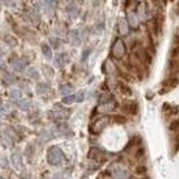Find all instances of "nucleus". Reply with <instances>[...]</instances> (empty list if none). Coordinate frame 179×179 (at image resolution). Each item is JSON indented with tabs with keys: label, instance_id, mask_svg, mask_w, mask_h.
<instances>
[{
	"label": "nucleus",
	"instance_id": "nucleus-20",
	"mask_svg": "<svg viewBox=\"0 0 179 179\" xmlns=\"http://www.w3.org/2000/svg\"><path fill=\"white\" fill-rule=\"evenodd\" d=\"M155 26H156L157 33L160 34L161 30H162V26H164V16L162 15H158L155 20Z\"/></svg>",
	"mask_w": 179,
	"mask_h": 179
},
{
	"label": "nucleus",
	"instance_id": "nucleus-16",
	"mask_svg": "<svg viewBox=\"0 0 179 179\" xmlns=\"http://www.w3.org/2000/svg\"><path fill=\"white\" fill-rule=\"evenodd\" d=\"M66 63V54L62 53V54H57L55 58H54V64L56 67H63Z\"/></svg>",
	"mask_w": 179,
	"mask_h": 179
},
{
	"label": "nucleus",
	"instance_id": "nucleus-35",
	"mask_svg": "<svg viewBox=\"0 0 179 179\" xmlns=\"http://www.w3.org/2000/svg\"><path fill=\"white\" fill-rule=\"evenodd\" d=\"M5 41H6V43H7V45H9V46H15L16 44H17L16 39L14 38V37H11V36H7Z\"/></svg>",
	"mask_w": 179,
	"mask_h": 179
},
{
	"label": "nucleus",
	"instance_id": "nucleus-13",
	"mask_svg": "<svg viewBox=\"0 0 179 179\" xmlns=\"http://www.w3.org/2000/svg\"><path fill=\"white\" fill-rule=\"evenodd\" d=\"M103 71L106 74H114V73H117V67L111 59H106L104 62V65H103Z\"/></svg>",
	"mask_w": 179,
	"mask_h": 179
},
{
	"label": "nucleus",
	"instance_id": "nucleus-12",
	"mask_svg": "<svg viewBox=\"0 0 179 179\" xmlns=\"http://www.w3.org/2000/svg\"><path fill=\"white\" fill-rule=\"evenodd\" d=\"M137 15L139 20L146 21L147 19V5L144 3H140L137 7Z\"/></svg>",
	"mask_w": 179,
	"mask_h": 179
},
{
	"label": "nucleus",
	"instance_id": "nucleus-30",
	"mask_svg": "<svg viewBox=\"0 0 179 179\" xmlns=\"http://www.w3.org/2000/svg\"><path fill=\"white\" fill-rule=\"evenodd\" d=\"M44 5L49 9H54L57 6V0H43Z\"/></svg>",
	"mask_w": 179,
	"mask_h": 179
},
{
	"label": "nucleus",
	"instance_id": "nucleus-41",
	"mask_svg": "<svg viewBox=\"0 0 179 179\" xmlns=\"http://www.w3.org/2000/svg\"><path fill=\"white\" fill-rule=\"evenodd\" d=\"M101 1H102V0H92V3H93V6L97 7V6H100L101 3H102Z\"/></svg>",
	"mask_w": 179,
	"mask_h": 179
},
{
	"label": "nucleus",
	"instance_id": "nucleus-15",
	"mask_svg": "<svg viewBox=\"0 0 179 179\" xmlns=\"http://www.w3.org/2000/svg\"><path fill=\"white\" fill-rule=\"evenodd\" d=\"M89 158L90 159H100V158H104V154L103 151H101V149L99 148H91L89 151Z\"/></svg>",
	"mask_w": 179,
	"mask_h": 179
},
{
	"label": "nucleus",
	"instance_id": "nucleus-18",
	"mask_svg": "<svg viewBox=\"0 0 179 179\" xmlns=\"http://www.w3.org/2000/svg\"><path fill=\"white\" fill-rule=\"evenodd\" d=\"M9 96H10L11 100L18 102L19 100H21V99H23V93H21L20 90L13 89V90H10V92H9Z\"/></svg>",
	"mask_w": 179,
	"mask_h": 179
},
{
	"label": "nucleus",
	"instance_id": "nucleus-5",
	"mask_svg": "<svg viewBox=\"0 0 179 179\" xmlns=\"http://www.w3.org/2000/svg\"><path fill=\"white\" fill-rule=\"evenodd\" d=\"M9 62H10L14 71L18 72V73L23 72L27 67V65H28V59L25 58V57H16L14 59H10Z\"/></svg>",
	"mask_w": 179,
	"mask_h": 179
},
{
	"label": "nucleus",
	"instance_id": "nucleus-31",
	"mask_svg": "<svg viewBox=\"0 0 179 179\" xmlns=\"http://www.w3.org/2000/svg\"><path fill=\"white\" fill-rule=\"evenodd\" d=\"M49 43H51L52 47H54L55 49L59 48V46H61V41L58 38H55V37H51L49 38Z\"/></svg>",
	"mask_w": 179,
	"mask_h": 179
},
{
	"label": "nucleus",
	"instance_id": "nucleus-1",
	"mask_svg": "<svg viewBox=\"0 0 179 179\" xmlns=\"http://www.w3.org/2000/svg\"><path fill=\"white\" fill-rule=\"evenodd\" d=\"M64 159V154L58 147H52L47 152V161L52 166H58Z\"/></svg>",
	"mask_w": 179,
	"mask_h": 179
},
{
	"label": "nucleus",
	"instance_id": "nucleus-33",
	"mask_svg": "<svg viewBox=\"0 0 179 179\" xmlns=\"http://www.w3.org/2000/svg\"><path fill=\"white\" fill-rule=\"evenodd\" d=\"M84 99H85V91L81 90V91H79V92L75 95V101H76V102H79V103H81V102H83V101H84Z\"/></svg>",
	"mask_w": 179,
	"mask_h": 179
},
{
	"label": "nucleus",
	"instance_id": "nucleus-44",
	"mask_svg": "<svg viewBox=\"0 0 179 179\" xmlns=\"http://www.w3.org/2000/svg\"><path fill=\"white\" fill-rule=\"evenodd\" d=\"M0 179H3V177H1V176H0Z\"/></svg>",
	"mask_w": 179,
	"mask_h": 179
},
{
	"label": "nucleus",
	"instance_id": "nucleus-36",
	"mask_svg": "<svg viewBox=\"0 0 179 179\" xmlns=\"http://www.w3.org/2000/svg\"><path fill=\"white\" fill-rule=\"evenodd\" d=\"M5 77H6V79H7L8 82H9V84H11V83H14L16 81V77L14 76L11 73H6L5 74Z\"/></svg>",
	"mask_w": 179,
	"mask_h": 179
},
{
	"label": "nucleus",
	"instance_id": "nucleus-29",
	"mask_svg": "<svg viewBox=\"0 0 179 179\" xmlns=\"http://www.w3.org/2000/svg\"><path fill=\"white\" fill-rule=\"evenodd\" d=\"M75 101V95L74 94H69L66 95L62 99V103H64V104H72V103Z\"/></svg>",
	"mask_w": 179,
	"mask_h": 179
},
{
	"label": "nucleus",
	"instance_id": "nucleus-8",
	"mask_svg": "<svg viewBox=\"0 0 179 179\" xmlns=\"http://www.w3.org/2000/svg\"><path fill=\"white\" fill-rule=\"evenodd\" d=\"M68 41L73 46H79L82 43V38L79 35V31L77 29H73L68 33Z\"/></svg>",
	"mask_w": 179,
	"mask_h": 179
},
{
	"label": "nucleus",
	"instance_id": "nucleus-26",
	"mask_svg": "<svg viewBox=\"0 0 179 179\" xmlns=\"http://www.w3.org/2000/svg\"><path fill=\"white\" fill-rule=\"evenodd\" d=\"M27 76L31 77L33 79H39V73L37 72V69L34 68V67H30V68L27 69Z\"/></svg>",
	"mask_w": 179,
	"mask_h": 179
},
{
	"label": "nucleus",
	"instance_id": "nucleus-32",
	"mask_svg": "<svg viewBox=\"0 0 179 179\" xmlns=\"http://www.w3.org/2000/svg\"><path fill=\"white\" fill-rule=\"evenodd\" d=\"M147 170H148V168H147L146 166H143V165H140V166H138L136 168V172H137V175H139V176L146 175Z\"/></svg>",
	"mask_w": 179,
	"mask_h": 179
},
{
	"label": "nucleus",
	"instance_id": "nucleus-34",
	"mask_svg": "<svg viewBox=\"0 0 179 179\" xmlns=\"http://www.w3.org/2000/svg\"><path fill=\"white\" fill-rule=\"evenodd\" d=\"M169 130L170 131H179V120L172 121V122L169 124Z\"/></svg>",
	"mask_w": 179,
	"mask_h": 179
},
{
	"label": "nucleus",
	"instance_id": "nucleus-23",
	"mask_svg": "<svg viewBox=\"0 0 179 179\" xmlns=\"http://www.w3.org/2000/svg\"><path fill=\"white\" fill-rule=\"evenodd\" d=\"M118 86H119V90H120V92L122 93V94H124V95H131V94H132V91H131V89L127 84H124V83L119 82Z\"/></svg>",
	"mask_w": 179,
	"mask_h": 179
},
{
	"label": "nucleus",
	"instance_id": "nucleus-43",
	"mask_svg": "<svg viewBox=\"0 0 179 179\" xmlns=\"http://www.w3.org/2000/svg\"><path fill=\"white\" fill-rule=\"evenodd\" d=\"M176 141H177V142H179V134L176 137Z\"/></svg>",
	"mask_w": 179,
	"mask_h": 179
},
{
	"label": "nucleus",
	"instance_id": "nucleus-7",
	"mask_svg": "<svg viewBox=\"0 0 179 179\" xmlns=\"http://www.w3.org/2000/svg\"><path fill=\"white\" fill-rule=\"evenodd\" d=\"M123 112L128 113V114L134 115L138 113V103L136 101H128V102H124L122 106Z\"/></svg>",
	"mask_w": 179,
	"mask_h": 179
},
{
	"label": "nucleus",
	"instance_id": "nucleus-39",
	"mask_svg": "<svg viewBox=\"0 0 179 179\" xmlns=\"http://www.w3.org/2000/svg\"><path fill=\"white\" fill-rule=\"evenodd\" d=\"M3 56H5V52H3V47L0 46V66L3 65Z\"/></svg>",
	"mask_w": 179,
	"mask_h": 179
},
{
	"label": "nucleus",
	"instance_id": "nucleus-22",
	"mask_svg": "<svg viewBox=\"0 0 179 179\" xmlns=\"http://www.w3.org/2000/svg\"><path fill=\"white\" fill-rule=\"evenodd\" d=\"M115 109V102L111 101L109 103H105V104H102L100 106V111L102 112H110V111H113Z\"/></svg>",
	"mask_w": 179,
	"mask_h": 179
},
{
	"label": "nucleus",
	"instance_id": "nucleus-25",
	"mask_svg": "<svg viewBox=\"0 0 179 179\" xmlns=\"http://www.w3.org/2000/svg\"><path fill=\"white\" fill-rule=\"evenodd\" d=\"M112 95L111 94H107V93H104V94H101L100 97H99V103H100V105L102 104H105V103H109L112 101Z\"/></svg>",
	"mask_w": 179,
	"mask_h": 179
},
{
	"label": "nucleus",
	"instance_id": "nucleus-38",
	"mask_svg": "<svg viewBox=\"0 0 179 179\" xmlns=\"http://www.w3.org/2000/svg\"><path fill=\"white\" fill-rule=\"evenodd\" d=\"M143 155H144V150H143L142 148H139L138 150H137L136 158H137V159H141V158L143 157Z\"/></svg>",
	"mask_w": 179,
	"mask_h": 179
},
{
	"label": "nucleus",
	"instance_id": "nucleus-28",
	"mask_svg": "<svg viewBox=\"0 0 179 179\" xmlns=\"http://www.w3.org/2000/svg\"><path fill=\"white\" fill-rule=\"evenodd\" d=\"M127 118L125 117H123V115H114L113 117V122L114 123H118V124H124V123H127Z\"/></svg>",
	"mask_w": 179,
	"mask_h": 179
},
{
	"label": "nucleus",
	"instance_id": "nucleus-27",
	"mask_svg": "<svg viewBox=\"0 0 179 179\" xmlns=\"http://www.w3.org/2000/svg\"><path fill=\"white\" fill-rule=\"evenodd\" d=\"M91 54H92V48H91V47H86V48H84L82 52V58H81V61L86 62Z\"/></svg>",
	"mask_w": 179,
	"mask_h": 179
},
{
	"label": "nucleus",
	"instance_id": "nucleus-10",
	"mask_svg": "<svg viewBox=\"0 0 179 179\" xmlns=\"http://www.w3.org/2000/svg\"><path fill=\"white\" fill-rule=\"evenodd\" d=\"M26 15H27L28 20L30 21L33 25H38L39 24L41 17H39L38 11L36 10V9H28V10L26 11Z\"/></svg>",
	"mask_w": 179,
	"mask_h": 179
},
{
	"label": "nucleus",
	"instance_id": "nucleus-9",
	"mask_svg": "<svg viewBox=\"0 0 179 179\" xmlns=\"http://www.w3.org/2000/svg\"><path fill=\"white\" fill-rule=\"evenodd\" d=\"M127 20L128 24L132 29H137L139 27V18L138 15L133 11H128L127 13Z\"/></svg>",
	"mask_w": 179,
	"mask_h": 179
},
{
	"label": "nucleus",
	"instance_id": "nucleus-42",
	"mask_svg": "<svg viewBox=\"0 0 179 179\" xmlns=\"http://www.w3.org/2000/svg\"><path fill=\"white\" fill-rule=\"evenodd\" d=\"M3 102H1V100H0V113H3Z\"/></svg>",
	"mask_w": 179,
	"mask_h": 179
},
{
	"label": "nucleus",
	"instance_id": "nucleus-3",
	"mask_svg": "<svg viewBox=\"0 0 179 179\" xmlns=\"http://www.w3.org/2000/svg\"><path fill=\"white\" fill-rule=\"evenodd\" d=\"M125 54V44L122 39H117L112 46V55L115 58H122Z\"/></svg>",
	"mask_w": 179,
	"mask_h": 179
},
{
	"label": "nucleus",
	"instance_id": "nucleus-21",
	"mask_svg": "<svg viewBox=\"0 0 179 179\" xmlns=\"http://www.w3.org/2000/svg\"><path fill=\"white\" fill-rule=\"evenodd\" d=\"M49 91V85L46 83H38L37 86H36V92L38 94H45L46 92Z\"/></svg>",
	"mask_w": 179,
	"mask_h": 179
},
{
	"label": "nucleus",
	"instance_id": "nucleus-11",
	"mask_svg": "<svg viewBox=\"0 0 179 179\" xmlns=\"http://www.w3.org/2000/svg\"><path fill=\"white\" fill-rule=\"evenodd\" d=\"M11 164L15 167V169L17 170H20L23 168V158H21V155L19 152H14L11 155Z\"/></svg>",
	"mask_w": 179,
	"mask_h": 179
},
{
	"label": "nucleus",
	"instance_id": "nucleus-6",
	"mask_svg": "<svg viewBox=\"0 0 179 179\" xmlns=\"http://www.w3.org/2000/svg\"><path fill=\"white\" fill-rule=\"evenodd\" d=\"M111 174L114 179H129V172L125 168L121 166L113 167L111 169Z\"/></svg>",
	"mask_w": 179,
	"mask_h": 179
},
{
	"label": "nucleus",
	"instance_id": "nucleus-2",
	"mask_svg": "<svg viewBox=\"0 0 179 179\" xmlns=\"http://www.w3.org/2000/svg\"><path fill=\"white\" fill-rule=\"evenodd\" d=\"M109 123H110V117H107V115H102L100 118H97L96 120L91 124V127H90L91 133L97 134V133L102 132L107 125H109Z\"/></svg>",
	"mask_w": 179,
	"mask_h": 179
},
{
	"label": "nucleus",
	"instance_id": "nucleus-19",
	"mask_svg": "<svg viewBox=\"0 0 179 179\" xmlns=\"http://www.w3.org/2000/svg\"><path fill=\"white\" fill-rule=\"evenodd\" d=\"M16 103H17V106L23 111H28L30 109V101L28 99H21Z\"/></svg>",
	"mask_w": 179,
	"mask_h": 179
},
{
	"label": "nucleus",
	"instance_id": "nucleus-17",
	"mask_svg": "<svg viewBox=\"0 0 179 179\" xmlns=\"http://www.w3.org/2000/svg\"><path fill=\"white\" fill-rule=\"evenodd\" d=\"M41 53H43L44 57L48 61H51L52 57H53V52H52V47L49 46L48 44L43 43L41 44Z\"/></svg>",
	"mask_w": 179,
	"mask_h": 179
},
{
	"label": "nucleus",
	"instance_id": "nucleus-14",
	"mask_svg": "<svg viewBox=\"0 0 179 179\" xmlns=\"http://www.w3.org/2000/svg\"><path fill=\"white\" fill-rule=\"evenodd\" d=\"M129 31V24L128 20L125 18H120V21H119V34L120 35H127Z\"/></svg>",
	"mask_w": 179,
	"mask_h": 179
},
{
	"label": "nucleus",
	"instance_id": "nucleus-37",
	"mask_svg": "<svg viewBox=\"0 0 179 179\" xmlns=\"http://www.w3.org/2000/svg\"><path fill=\"white\" fill-rule=\"evenodd\" d=\"M0 1L5 6H8V7H13L15 5V0H0Z\"/></svg>",
	"mask_w": 179,
	"mask_h": 179
},
{
	"label": "nucleus",
	"instance_id": "nucleus-24",
	"mask_svg": "<svg viewBox=\"0 0 179 179\" xmlns=\"http://www.w3.org/2000/svg\"><path fill=\"white\" fill-rule=\"evenodd\" d=\"M59 92H61L62 95H69L72 92H73V87L69 84H63L59 86Z\"/></svg>",
	"mask_w": 179,
	"mask_h": 179
},
{
	"label": "nucleus",
	"instance_id": "nucleus-4",
	"mask_svg": "<svg viewBox=\"0 0 179 179\" xmlns=\"http://www.w3.org/2000/svg\"><path fill=\"white\" fill-rule=\"evenodd\" d=\"M52 115L56 120H67L69 118V115H71V111L65 109V107L56 105V106L54 107V110L52 111Z\"/></svg>",
	"mask_w": 179,
	"mask_h": 179
},
{
	"label": "nucleus",
	"instance_id": "nucleus-40",
	"mask_svg": "<svg viewBox=\"0 0 179 179\" xmlns=\"http://www.w3.org/2000/svg\"><path fill=\"white\" fill-rule=\"evenodd\" d=\"M172 56H174V57L179 56V46L176 47V48L174 49V52H172Z\"/></svg>",
	"mask_w": 179,
	"mask_h": 179
}]
</instances>
